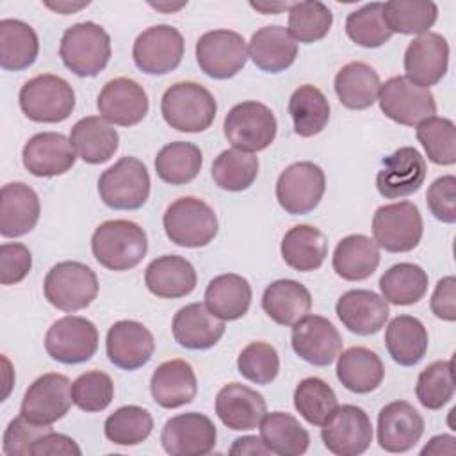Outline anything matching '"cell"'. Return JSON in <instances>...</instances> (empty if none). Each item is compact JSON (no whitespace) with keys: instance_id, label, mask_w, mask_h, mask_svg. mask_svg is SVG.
Returning <instances> with one entry per match:
<instances>
[{"instance_id":"obj_59","label":"cell","mask_w":456,"mask_h":456,"mask_svg":"<svg viewBox=\"0 0 456 456\" xmlns=\"http://www.w3.org/2000/svg\"><path fill=\"white\" fill-rule=\"evenodd\" d=\"M80 456L82 451L77 445V442L62 433L48 431L43 436L36 440V444L30 449V456Z\"/></svg>"},{"instance_id":"obj_48","label":"cell","mask_w":456,"mask_h":456,"mask_svg":"<svg viewBox=\"0 0 456 456\" xmlns=\"http://www.w3.org/2000/svg\"><path fill=\"white\" fill-rule=\"evenodd\" d=\"M294 408L312 426H322L337 410L333 388L321 378H306L294 390Z\"/></svg>"},{"instance_id":"obj_43","label":"cell","mask_w":456,"mask_h":456,"mask_svg":"<svg viewBox=\"0 0 456 456\" xmlns=\"http://www.w3.org/2000/svg\"><path fill=\"white\" fill-rule=\"evenodd\" d=\"M379 289L387 303L397 306L415 305L428 292V273L417 264L401 262L381 274Z\"/></svg>"},{"instance_id":"obj_33","label":"cell","mask_w":456,"mask_h":456,"mask_svg":"<svg viewBox=\"0 0 456 456\" xmlns=\"http://www.w3.org/2000/svg\"><path fill=\"white\" fill-rule=\"evenodd\" d=\"M337 378L344 388L354 394L376 390L385 378V365L369 347H349L337 356Z\"/></svg>"},{"instance_id":"obj_10","label":"cell","mask_w":456,"mask_h":456,"mask_svg":"<svg viewBox=\"0 0 456 456\" xmlns=\"http://www.w3.org/2000/svg\"><path fill=\"white\" fill-rule=\"evenodd\" d=\"M381 112L404 126H417L436 112V102L429 89L410 82L406 77H392L379 87Z\"/></svg>"},{"instance_id":"obj_27","label":"cell","mask_w":456,"mask_h":456,"mask_svg":"<svg viewBox=\"0 0 456 456\" xmlns=\"http://www.w3.org/2000/svg\"><path fill=\"white\" fill-rule=\"evenodd\" d=\"M41 205L36 191L23 183H5L0 191V233L14 239L27 235L39 221Z\"/></svg>"},{"instance_id":"obj_29","label":"cell","mask_w":456,"mask_h":456,"mask_svg":"<svg viewBox=\"0 0 456 456\" xmlns=\"http://www.w3.org/2000/svg\"><path fill=\"white\" fill-rule=\"evenodd\" d=\"M153 401L167 410H175L192 403L198 394L196 374L185 360H167L160 363L150 379Z\"/></svg>"},{"instance_id":"obj_31","label":"cell","mask_w":456,"mask_h":456,"mask_svg":"<svg viewBox=\"0 0 456 456\" xmlns=\"http://www.w3.org/2000/svg\"><path fill=\"white\" fill-rule=\"evenodd\" d=\"M253 64L265 73H280L290 68L297 57V41L281 25L258 28L248 45Z\"/></svg>"},{"instance_id":"obj_39","label":"cell","mask_w":456,"mask_h":456,"mask_svg":"<svg viewBox=\"0 0 456 456\" xmlns=\"http://www.w3.org/2000/svg\"><path fill=\"white\" fill-rule=\"evenodd\" d=\"M428 331L413 315L394 317L385 331V346L392 360L403 367L417 365L428 351Z\"/></svg>"},{"instance_id":"obj_37","label":"cell","mask_w":456,"mask_h":456,"mask_svg":"<svg viewBox=\"0 0 456 456\" xmlns=\"http://www.w3.org/2000/svg\"><path fill=\"white\" fill-rule=\"evenodd\" d=\"M205 305L216 317L237 321L249 310L251 285L240 274H219L212 278L205 289Z\"/></svg>"},{"instance_id":"obj_13","label":"cell","mask_w":456,"mask_h":456,"mask_svg":"<svg viewBox=\"0 0 456 456\" xmlns=\"http://www.w3.org/2000/svg\"><path fill=\"white\" fill-rule=\"evenodd\" d=\"M45 349L48 356L66 365L87 362L98 349V330L86 317L64 315L48 328Z\"/></svg>"},{"instance_id":"obj_11","label":"cell","mask_w":456,"mask_h":456,"mask_svg":"<svg viewBox=\"0 0 456 456\" xmlns=\"http://www.w3.org/2000/svg\"><path fill=\"white\" fill-rule=\"evenodd\" d=\"M248 46L239 32L217 28L205 32L196 41V62L210 78L235 77L248 62Z\"/></svg>"},{"instance_id":"obj_1","label":"cell","mask_w":456,"mask_h":456,"mask_svg":"<svg viewBox=\"0 0 456 456\" xmlns=\"http://www.w3.org/2000/svg\"><path fill=\"white\" fill-rule=\"evenodd\" d=\"M93 256L109 271H128L141 264L148 251L146 232L134 221L102 223L91 237Z\"/></svg>"},{"instance_id":"obj_24","label":"cell","mask_w":456,"mask_h":456,"mask_svg":"<svg viewBox=\"0 0 456 456\" xmlns=\"http://www.w3.org/2000/svg\"><path fill=\"white\" fill-rule=\"evenodd\" d=\"M422 433L424 419L406 401H392L378 413V444L387 452L410 451Z\"/></svg>"},{"instance_id":"obj_54","label":"cell","mask_w":456,"mask_h":456,"mask_svg":"<svg viewBox=\"0 0 456 456\" xmlns=\"http://www.w3.org/2000/svg\"><path fill=\"white\" fill-rule=\"evenodd\" d=\"M71 397L73 404L82 411H102L112 403L114 383L110 376L102 370H87L73 381Z\"/></svg>"},{"instance_id":"obj_2","label":"cell","mask_w":456,"mask_h":456,"mask_svg":"<svg viewBox=\"0 0 456 456\" xmlns=\"http://www.w3.org/2000/svg\"><path fill=\"white\" fill-rule=\"evenodd\" d=\"M160 112L171 128L198 134L214 123L217 103L207 87L196 82H176L162 94Z\"/></svg>"},{"instance_id":"obj_22","label":"cell","mask_w":456,"mask_h":456,"mask_svg":"<svg viewBox=\"0 0 456 456\" xmlns=\"http://www.w3.org/2000/svg\"><path fill=\"white\" fill-rule=\"evenodd\" d=\"M105 351L112 365L123 370H135L151 360L155 340L142 322L125 319L109 328Z\"/></svg>"},{"instance_id":"obj_38","label":"cell","mask_w":456,"mask_h":456,"mask_svg":"<svg viewBox=\"0 0 456 456\" xmlns=\"http://www.w3.org/2000/svg\"><path fill=\"white\" fill-rule=\"evenodd\" d=\"M280 251L289 267L308 273L322 265L328 255V240L319 228L296 224L283 235Z\"/></svg>"},{"instance_id":"obj_3","label":"cell","mask_w":456,"mask_h":456,"mask_svg":"<svg viewBox=\"0 0 456 456\" xmlns=\"http://www.w3.org/2000/svg\"><path fill=\"white\" fill-rule=\"evenodd\" d=\"M59 55L64 66L77 77H96L110 59V37L94 21L75 23L61 37Z\"/></svg>"},{"instance_id":"obj_57","label":"cell","mask_w":456,"mask_h":456,"mask_svg":"<svg viewBox=\"0 0 456 456\" xmlns=\"http://www.w3.org/2000/svg\"><path fill=\"white\" fill-rule=\"evenodd\" d=\"M32 267V255L21 242H4L0 246V283L14 285L25 280Z\"/></svg>"},{"instance_id":"obj_14","label":"cell","mask_w":456,"mask_h":456,"mask_svg":"<svg viewBox=\"0 0 456 456\" xmlns=\"http://www.w3.org/2000/svg\"><path fill=\"white\" fill-rule=\"evenodd\" d=\"M185 50L183 37L171 25H153L142 30L132 46L135 66L146 75H166L176 69Z\"/></svg>"},{"instance_id":"obj_16","label":"cell","mask_w":456,"mask_h":456,"mask_svg":"<svg viewBox=\"0 0 456 456\" xmlns=\"http://www.w3.org/2000/svg\"><path fill=\"white\" fill-rule=\"evenodd\" d=\"M217 440L214 422L198 411L180 413L166 420L160 442L171 456H201L208 454Z\"/></svg>"},{"instance_id":"obj_4","label":"cell","mask_w":456,"mask_h":456,"mask_svg":"<svg viewBox=\"0 0 456 456\" xmlns=\"http://www.w3.org/2000/svg\"><path fill=\"white\" fill-rule=\"evenodd\" d=\"M162 224L167 239L182 248H203L217 235L214 208L194 196L175 200L166 208Z\"/></svg>"},{"instance_id":"obj_8","label":"cell","mask_w":456,"mask_h":456,"mask_svg":"<svg viewBox=\"0 0 456 456\" xmlns=\"http://www.w3.org/2000/svg\"><path fill=\"white\" fill-rule=\"evenodd\" d=\"M228 142L242 151H262L276 137L278 123L273 110L255 100L233 105L223 123Z\"/></svg>"},{"instance_id":"obj_35","label":"cell","mask_w":456,"mask_h":456,"mask_svg":"<svg viewBox=\"0 0 456 456\" xmlns=\"http://www.w3.org/2000/svg\"><path fill=\"white\" fill-rule=\"evenodd\" d=\"M333 86L338 102L344 107L363 110L378 102L381 82L372 66L362 61H353L338 69Z\"/></svg>"},{"instance_id":"obj_62","label":"cell","mask_w":456,"mask_h":456,"mask_svg":"<svg viewBox=\"0 0 456 456\" xmlns=\"http://www.w3.org/2000/svg\"><path fill=\"white\" fill-rule=\"evenodd\" d=\"M45 5L52 11H57L61 14H71L86 5H89V2H80V4H69V2H57V4H52V2H45Z\"/></svg>"},{"instance_id":"obj_36","label":"cell","mask_w":456,"mask_h":456,"mask_svg":"<svg viewBox=\"0 0 456 456\" xmlns=\"http://www.w3.org/2000/svg\"><path fill=\"white\" fill-rule=\"evenodd\" d=\"M262 308L276 324L294 326L310 314L312 296L296 280H276L264 290Z\"/></svg>"},{"instance_id":"obj_15","label":"cell","mask_w":456,"mask_h":456,"mask_svg":"<svg viewBox=\"0 0 456 456\" xmlns=\"http://www.w3.org/2000/svg\"><path fill=\"white\" fill-rule=\"evenodd\" d=\"M321 438L324 447L337 456H358L372 442V424L362 408L342 404L322 424Z\"/></svg>"},{"instance_id":"obj_47","label":"cell","mask_w":456,"mask_h":456,"mask_svg":"<svg viewBox=\"0 0 456 456\" xmlns=\"http://www.w3.org/2000/svg\"><path fill=\"white\" fill-rule=\"evenodd\" d=\"M153 431V417L146 408L128 404L118 408L105 419L103 433L116 445L142 444Z\"/></svg>"},{"instance_id":"obj_41","label":"cell","mask_w":456,"mask_h":456,"mask_svg":"<svg viewBox=\"0 0 456 456\" xmlns=\"http://www.w3.org/2000/svg\"><path fill=\"white\" fill-rule=\"evenodd\" d=\"M260 438L271 451L280 456L305 454L310 445L308 431L299 420L285 411L265 413L260 420Z\"/></svg>"},{"instance_id":"obj_6","label":"cell","mask_w":456,"mask_h":456,"mask_svg":"<svg viewBox=\"0 0 456 456\" xmlns=\"http://www.w3.org/2000/svg\"><path fill=\"white\" fill-rule=\"evenodd\" d=\"M46 301L62 312H77L89 306L98 296L94 271L75 260L55 264L43 283Z\"/></svg>"},{"instance_id":"obj_64","label":"cell","mask_w":456,"mask_h":456,"mask_svg":"<svg viewBox=\"0 0 456 456\" xmlns=\"http://www.w3.org/2000/svg\"><path fill=\"white\" fill-rule=\"evenodd\" d=\"M185 4H176V5H162V4H151V7L159 9V11H176L180 7H183Z\"/></svg>"},{"instance_id":"obj_21","label":"cell","mask_w":456,"mask_h":456,"mask_svg":"<svg viewBox=\"0 0 456 456\" xmlns=\"http://www.w3.org/2000/svg\"><path fill=\"white\" fill-rule=\"evenodd\" d=\"M96 107L100 116L109 123L134 126L148 114L150 102L142 86L132 78L118 77L102 87Z\"/></svg>"},{"instance_id":"obj_58","label":"cell","mask_w":456,"mask_h":456,"mask_svg":"<svg viewBox=\"0 0 456 456\" xmlns=\"http://www.w3.org/2000/svg\"><path fill=\"white\" fill-rule=\"evenodd\" d=\"M431 312L447 322L456 321V278L445 276L438 280L431 301H429Z\"/></svg>"},{"instance_id":"obj_12","label":"cell","mask_w":456,"mask_h":456,"mask_svg":"<svg viewBox=\"0 0 456 456\" xmlns=\"http://www.w3.org/2000/svg\"><path fill=\"white\" fill-rule=\"evenodd\" d=\"M326 191L324 171L314 162L290 164L276 180V200L290 216L312 212Z\"/></svg>"},{"instance_id":"obj_44","label":"cell","mask_w":456,"mask_h":456,"mask_svg":"<svg viewBox=\"0 0 456 456\" xmlns=\"http://www.w3.org/2000/svg\"><path fill=\"white\" fill-rule=\"evenodd\" d=\"M203 164L201 150L187 141H175L160 148L155 157V171L159 178L171 185L192 182Z\"/></svg>"},{"instance_id":"obj_25","label":"cell","mask_w":456,"mask_h":456,"mask_svg":"<svg viewBox=\"0 0 456 456\" xmlns=\"http://www.w3.org/2000/svg\"><path fill=\"white\" fill-rule=\"evenodd\" d=\"M216 413L226 428L249 431L260 426L267 413V404L256 390L242 383H228L216 395Z\"/></svg>"},{"instance_id":"obj_52","label":"cell","mask_w":456,"mask_h":456,"mask_svg":"<svg viewBox=\"0 0 456 456\" xmlns=\"http://www.w3.org/2000/svg\"><path fill=\"white\" fill-rule=\"evenodd\" d=\"M415 394L419 403L428 410H440L445 406L454 394L452 360H438L420 370Z\"/></svg>"},{"instance_id":"obj_61","label":"cell","mask_w":456,"mask_h":456,"mask_svg":"<svg viewBox=\"0 0 456 456\" xmlns=\"http://www.w3.org/2000/svg\"><path fill=\"white\" fill-rule=\"evenodd\" d=\"M456 452V438L452 435H436L433 436L420 451L422 456L426 454H454Z\"/></svg>"},{"instance_id":"obj_63","label":"cell","mask_w":456,"mask_h":456,"mask_svg":"<svg viewBox=\"0 0 456 456\" xmlns=\"http://www.w3.org/2000/svg\"><path fill=\"white\" fill-rule=\"evenodd\" d=\"M251 7L253 9H256V11H260V12H265V14H269V12H280V11H289L290 9V4H271V5H265V4H253L251 2Z\"/></svg>"},{"instance_id":"obj_51","label":"cell","mask_w":456,"mask_h":456,"mask_svg":"<svg viewBox=\"0 0 456 456\" xmlns=\"http://www.w3.org/2000/svg\"><path fill=\"white\" fill-rule=\"evenodd\" d=\"M417 139L428 159L438 166L456 162V126L447 118H429L417 125Z\"/></svg>"},{"instance_id":"obj_34","label":"cell","mask_w":456,"mask_h":456,"mask_svg":"<svg viewBox=\"0 0 456 456\" xmlns=\"http://www.w3.org/2000/svg\"><path fill=\"white\" fill-rule=\"evenodd\" d=\"M379 246L367 235L344 237L333 251V271L347 281H362L374 274L379 265Z\"/></svg>"},{"instance_id":"obj_17","label":"cell","mask_w":456,"mask_h":456,"mask_svg":"<svg viewBox=\"0 0 456 456\" xmlns=\"http://www.w3.org/2000/svg\"><path fill=\"white\" fill-rule=\"evenodd\" d=\"M71 385L64 374L48 372L39 376L27 388L20 413L32 422L52 426L68 413L73 403Z\"/></svg>"},{"instance_id":"obj_26","label":"cell","mask_w":456,"mask_h":456,"mask_svg":"<svg viewBox=\"0 0 456 456\" xmlns=\"http://www.w3.org/2000/svg\"><path fill=\"white\" fill-rule=\"evenodd\" d=\"M335 312L349 331L363 337L378 333L390 314L383 296L365 289L344 292L335 305Z\"/></svg>"},{"instance_id":"obj_30","label":"cell","mask_w":456,"mask_h":456,"mask_svg":"<svg viewBox=\"0 0 456 456\" xmlns=\"http://www.w3.org/2000/svg\"><path fill=\"white\" fill-rule=\"evenodd\" d=\"M144 283L157 297L178 299L196 289L198 276L187 258L180 255H162L148 264Z\"/></svg>"},{"instance_id":"obj_42","label":"cell","mask_w":456,"mask_h":456,"mask_svg":"<svg viewBox=\"0 0 456 456\" xmlns=\"http://www.w3.org/2000/svg\"><path fill=\"white\" fill-rule=\"evenodd\" d=\"M294 132L301 137L321 134L330 121V103L321 89L312 84L299 86L289 100Z\"/></svg>"},{"instance_id":"obj_19","label":"cell","mask_w":456,"mask_h":456,"mask_svg":"<svg viewBox=\"0 0 456 456\" xmlns=\"http://www.w3.org/2000/svg\"><path fill=\"white\" fill-rule=\"evenodd\" d=\"M383 167L376 175L378 192L387 200L413 194L426 180L428 166L413 146H403L381 160Z\"/></svg>"},{"instance_id":"obj_40","label":"cell","mask_w":456,"mask_h":456,"mask_svg":"<svg viewBox=\"0 0 456 456\" xmlns=\"http://www.w3.org/2000/svg\"><path fill=\"white\" fill-rule=\"evenodd\" d=\"M39 53L36 30L21 21L5 18L0 21V66L5 71H21L30 68Z\"/></svg>"},{"instance_id":"obj_23","label":"cell","mask_w":456,"mask_h":456,"mask_svg":"<svg viewBox=\"0 0 456 456\" xmlns=\"http://www.w3.org/2000/svg\"><path fill=\"white\" fill-rule=\"evenodd\" d=\"M21 160L30 175L52 178L68 173L77 160V153L66 135L59 132H41L25 142Z\"/></svg>"},{"instance_id":"obj_20","label":"cell","mask_w":456,"mask_h":456,"mask_svg":"<svg viewBox=\"0 0 456 456\" xmlns=\"http://www.w3.org/2000/svg\"><path fill=\"white\" fill-rule=\"evenodd\" d=\"M449 66V45L442 34L426 32L417 36L404 52L406 78L429 89L438 84Z\"/></svg>"},{"instance_id":"obj_56","label":"cell","mask_w":456,"mask_h":456,"mask_svg":"<svg viewBox=\"0 0 456 456\" xmlns=\"http://www.w3.org/2000/svg\"><path fill=\"white\" fill-rule=\"evenodd\" d=\"M429 212L442 223H456V178L445 175L436 178L426 192Z\"/></svg>"},{"instance_id":"obj_9","label":"cell","mask_w":456,"mask_h":456,"mask_svg":"<svg viewBox=\"0 0 456 456\" xmlns=\"http://www.w3.org/2000/svg\"><path fill=\"white\" fill-rule=\"evenodd\" d=\"M424 233L422 216L415 203L397 201L383 205L374 212V242L390 253H406L417 248Z\"/></svg>"},{"instance_id":"obj_55","label":"cell","mask_w":456,"mask_h":456,"mask_svg":"<svg viewBox=\"0 0 456 456\" xmlns=\"http://www.w3.org/2000/svg\"><path fill=\"white\" fill-rule=\"evenodd\" d=\"M48 431H52V426L32 422L20 413L4 431L2 451L7 456H30V449L36 440Z\"/></svg>"},{"instance_id":"obj_50","label":"cell","mask_w":456,"mask_h":456,"mask_svg":"<svg viewBox=\"0 0 456 456\" xmlns=\"http://www.w3.org/2000/svg\"><path fill=\"white\" fill-rule=\"evenodd\" d=\"M333 25V14L322 2L308 0L290 4L289 32L299 43H315L322 39Z\"/></svg>"},{"instance_id":"obj_18","label":"cell","mask_w":456,"mask_h":456,"mask_svg":"<svg viewBox=\"0 0 456 456\" xmlns=\"http://www.w3.org/2000/svg\"><path fill=\"white\" fill-rule=\"evenodd\" d=\"M290 344L294 353L317 367L330 365L342 351L338 330L321 315H305L292 326Z\"/></svg>"},{"instance_id":"obj_7","label":"cell","mask_w":456,"mask_h":456,"mask_svg":"<svg viewBox=\"0 0 456 456\" xmlns=\"http://www.w3.org/2000/svg\"><path fill=\"white\" fill-rule=\"evenodd\" d=\"M102 201L114 210H137L150 196V175L135 157H121L98 178Z\"/></svg>"},{"instance_id":"obj_53","label":"cell","mask_w":456,"mask_h":456,"mask_svg":"<svg viewBox=\"0 0 456 456\" xmlns=\"http://www.w3.org/2000/svg\"><path fill=\"white\" fill-rule=\"evenodd\" d=\"M237 369L240 376L251 383L269 385L280 372L278 351L267 342H251L240 351L237 358Z\"/></svg>"},{"instance_id":"obj_32","label":"cell","mask_w":456,"mask_h":456,"mask_svg":"<svg viewBox=\"0 0 456 456\" xmlns=\"http://www.w3.org/2000/svg\"><path fill=\"white\" fill-rule=\"evenodd\" d=\"M69 142L84 162L103 164L118 151L119 134L102 116H87L71 126Z\"/></svg>"},{"instance_id":"obj_5","label":"cell","mask_w":456,"mask_h":456,"mask_svg":"<svg viewBox=\"0 0 456 456\" xmlns=\"http://www.w3.org/2000/svg\"><path fill=\"white\" fill-rule=\"evenodd\" d=\"M21 112L36 123H61L75 109V91L61 77L45 73L27 80L18 94Z\"/></svg>"},{"instance_id":"obj_45","label":"cell","mask_w":456,"mask_h":456,"mask_svg":"<svg viewBox=\"0 0 456 456\" xmlns=\"http://www.w3.org/2000/svg\"><path fill=\"white\" fill-rule=\"evenodd\" d=\"M383 18L390 32L426 34L438 18V7L429 0H390L383 4Z\"/></svg>"},{"instance_id":"obj_60","label":"cell","mask_w":456,"mask_h":456,"mask_svg":"<svg viewBox=\"0 0 456 456\" xmlns=\"http://www.w3.org/2000/svg\"><path fill=\"white\" fill-rule=\"evenodd\" d=\"M230 454H262L264 456V454H271V451L262 442V438L248 435L233 440L230 447Z\"/></svg>"},{"instance_id":"obj_46","label":"cell","mask_w":456,"mask_h":456,"mask_svg":"<svg viewBox=\"0 0 456 456\" xmlns=\"http://www.w3.org/2000/svg\"><path fill=\"white\" fill-rule=\"evenodd\" d=\"M258 159L253 153L232 148L221 151L212 162V178L223 191H246L258 176Z\"/></svg>"},{"instance_id":"obj_49","label":"cell","mask_w":456,"mask_h":456,"mask_svg":"<svg viewBox=\"0 0 456 456\" xmlns=\"http://www.w3.org/2000/svg\"><path fill=\"white\" fill-rule=\"evenodd\" d=\"M346 34L358 46H383L392 37V32L383 18V4H365L360 9L349 12L346 18Z\"/></svg>"},{"instance_id":"obj_28","label":"cell","mask_w":456,"mask_h":456,"mask_svg":"<svg viewBox=\"0 0 456 456\" xmlns=\"http://www.w3.org/2000/svg\"><path fill=\"white\" fill-rule=\"evenodd\" d=\"M173 337L185 349H208L224 335V321L216 317L207 305L191 303L182 306L173 317Z\"/></svg>"}]
</instances>
